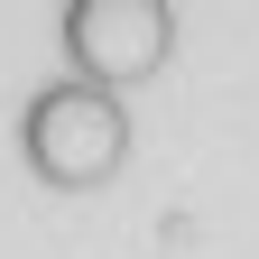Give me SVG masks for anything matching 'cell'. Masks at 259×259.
<instances>
[{
    "label": "cell",
    "instance_id": "obj_2",
    "mask_svg": "<svg viewBox=\"0 0 259 259\" xmlns=\"http://www.w3.org/2000/svg\"><path fill=\"white\" fill-rule=\"evenodd\" d=\"M47 37L65 56V74L102 83V93H139L176 65V0H56Z\"/></svg>",
    "mask_w": 259,
    "mask_h": 259
},
{
    "label": "cell",
    "instance_id": "obj_1",
    "mask_svg": "<svg viewBox=\"0 0 259 259\" xmlns=\"http://www.w3.org/2000/svg\"><path fill=\"white\" fill-rule=\"evenodd\" d=\"M130 139H139L130 102L102 93V83H83V74H47L28 93V111H19V157H28V176L56 185V194L111 185L130 167Z\"/></svg>",
    "mask_w": 259,
    "mask_h": 259
}]
</instances>
